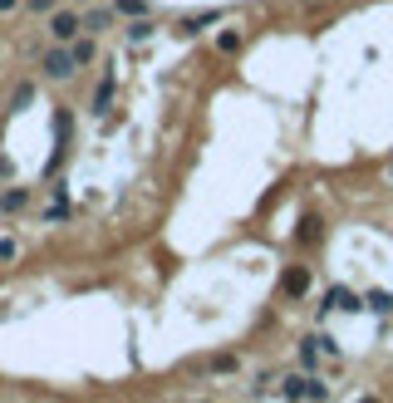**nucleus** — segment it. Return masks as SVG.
Masks as SVG:
<instances>
[{
    "label": "nucleus",
    "instance_id": "13",
    "mask_svg": "<svg viewBox=\"0 0 393 403\" xmlns=\"http://www.w3.org/2000/svg\"><path fill=\"white\" fill-rule=\"evenodd\" d=\"M30 99H35V84H20V89H15V99H10V103H15V108H25Z\"/></svg>",
    "mask_w": 393,
    "mask_h": 403
},
{
    "label": "nucleus",
    "instance_id": "1",
    "mask_svg": "<svg viewBox=\"0 0 393 403\" xmlns=\"http://www.w3.org/2000/svg\"><path fill=\"white\" fill-rule=\"evenodd\" d=\"M79 30H84V20H79V15H69V10H54V20H49V35H54V40H74Z\"/></svg>",
    "mask_w": 393,
    "mask_h": 403
},
{
    "label": "nucleus",
    "instance_id": "3",
    "mask_svg": "<svg viewBox=\"0 0 393 403\" xmlns=\"http://www.w3.org/2000/svg\"><path fill=\"white\" fill-rule=\"evenodd\" d=\"M281 286H286V296H305V291H310V271H305V266H291Z\"/></svg>",
    "mask_w": 393,
    "mask_h": 403
},
{
    "label": "nucleus",
    "instance_id": "4",
    "mask_svg": "<svg viewBox=\"0 0 393 403\" xmlns=\"http://www.w3.org/2000/svg\"><path fill=\"white\" fill-rule=\"evenodd\" d=\"M25 187H10V192H0V211H20V206H25Z\"/></svg>",
    "mask_w": 393,
    "mask_h": 403
},
{
    "label": "nucleus",
    "instance_id": "18",
    "mask_svg": "<svg viewBox=\"0 0 393 403\" xmlns=\"http://www.w3.org/2000/svg\"><path fill=\"white\" fill-rule=\"evenodd\" d=\"M389 177H393V168H389Z\"/></svg>",
    "mask_w": 393,
    "mask_h": 403
},
{
    "label": "nucleus",
    "instance_id": "5",
    "mask_svg": "<svg viewBox=\"0 0 393 403\" xmlns=\"http://www.w3.org/2000/svg\"><path fill=\"white\" fill-rule=\"evenodd\" d=\"M69 54H74V64H94V40H74V49H69Z\"/></svg>",
    "mask_w": 393,
    "mask_h": 403
},
{
    "label": "nucleus",
    "instance_id": "9",
    "mask_svg": "<svg viewBox=\"0 0 393 403\" xmlns=\"http://www.w3.org/2000/svg\"><path fill=\"white\" fill-rule=\"evenodd\" d=\"M128 40H138V45L153 40V25H148V20H133V25H128Z\"/></svg>",
    "mask_w": 393,
    "mask_h": 403
},
{
    "label": "nucleus",
    "instance_id": "11",
    "mask_svg": "<svg viewBox=\"0 0 393 403\" xmlns=\"http://www.w3.org/2000/svg\"><path fill=\"white\" fill-rule=\"evenodd\" d=\"M369 310H379V315H389V310H393V296H384V291H374V296H369Z\"/></svg>",
    "mask_w": 393,
    "mask_h": 403
},
{
    "label": "nucleus",
    "instance_id": "2",
    "mask_svg": "<svg viewBox=\"0 0 393 403\" xmlns=\"http://www.w3.org/2000/svg\"><path fill=\"white\" fill-rule=\"evenodd\" d=\"M45 69H49V79H69V74H74V54L49 49V54H45Z\"/></svg>",
    "mask_w": 393,
    "mask_h": 403
},
{
    "label": "nucleus",
    "instance_id": "16",
    "mask_svg": "<svg viewBox=\"0 0 393 403\" xmlns=\"http://www.w3.org/2000/svg\"><path fill=\"white\" fill-rule=\"evenodd\" d=\"M15 5H20V0H0V15H10V10H15Z\"/></svg>",
    "mask_w": 393,
    "mask_h": 403
},
{
    "label": "nucleus",
    "instance_id": "7",
    "mask_svg": "<svg viewBox=\"0 0 393 403\" xmlns=\"http://www.w3.org/2000/svg\"><path fill=\"white\" fill-rule=\"evenodd\" d=\"M216 49H221V54H236V49H241V35H236V30L216 35Z\"/></svg>",
    "mask_w": 393,
    "mask_h": 403
},
{
    "label": "nucleus",
    "instance_id": "12",
    "mask_svg": "<svg viewBox=\"0 0 393 403\" xmlns=\"http://www.w3.org/2000/svg\"><path fill=\"white\" fill-rule=\"evenodd\" d=\"M286 399H291V403L305 399V379H286Z\"/></svg>",
    "mask_w": 393,
    "mask_h": 403
},
{
    "label": "nucleus",
    "instance_id": "6",
    "mask_svg": "<svg viewBox=\"0 0 393 403\" xmlns=\"http://www.w3.org/2000/svg\"><path fill=\"white\" fill-rule=\"evenodd\" d=\"M305 399H310V403H324V399H329V384H319V379H305Z\"/></svg>",
    "mask_w": 393,
    "mask_h": 403
},
{
    "label": "nucleus",
    "instance_id": "14",
    "mask_svg": "<svg viewBox=\"0 0 393 403\" xmlns=\"http://www.w3.org/2000/svg\"><path fill=\"white\" fill-rule=\"evenodd\" d=\"M118 10H123V15H143V10H148V0H118Z\"/></svg>",
    "mask_w": 393,
    "mask_h": 403
},
{
    "label": "nucleus",
    "instance_id": "10",
    "mask_svg": "<svg viewBox=\"0 0 393 403\" xmlns=\"http://www.w3.org/2000/svg\"><path fill=\"white\" fill-rule=\"evenodd\" d=\"M108 99H113V79H103V84H98V94H94V108H98V113L108 108Z\"/></svg>",
    "mask_w": 393,
    "mask_h": 403
},
{
    "label": "nucleus",
    "instance_id": "15",
    "mask_svg": "<svg viewBox=\"0 0 393 403\" xmlns=\"http://www.w3.org/2000/svg\"><path fill=\"white\" fill-rule=\"evenodd\" d=\"M30 10H54V0H30Z\"/></svg>",
    "mask_w": 393,
    "mask_h": 403
},
{
    "label": "nucleus",
    "instance_id": "17",
    "mask_svg": "<svg viewBox=\"0 0 393 403\" xmlns=\"http://www.w3.org/2000/svg\"><path fill=\"white\" fill-rule=\"evenodd\" d=\"M359 403H379V399H359Z\"/></svg>",
    "mask_w": 393,
    "mask_h": 403
},
{
    "label": "nucleus",
    "instance_id": "8",
    "mask_svg": "<svg viewBox=\"0 0 393 403\" xmlns=\"http://www.w3.org/2000/svg\"><path fill=\"white\" fill-rule=\"evenodd\" d=\"M84 30H89V35H94V30H108V10H89V15H84Z\"/></svg>",
    "mask_w": 393,
    "mask_h": 403
}]
</instances>
